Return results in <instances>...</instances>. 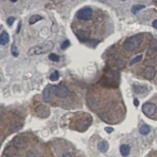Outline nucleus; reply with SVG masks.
<instances>
[{
	"instance_id": "7c9ffc66",
	"label": "nucleus",
	"mask_w": 157,
	"mask_h": 157,
	"mask_svg": "<svg viewBox=\"0 0 157 157\" xmlns=\"http://www.w3.org/2000/svg\"><path fill=\"white\" fill-rule=\"evenodd\" d=\"M42 157H46V156H42Z\"/></svg>"
},
{
	"instance_id": "393cba45",
	"label": "nucleus",
	"mask_w": 157,
	"mask_h": 157,
	"mask_svg": "<svg viewBox=\"0 0 157 157\" xmlns=\"http://www.w3.org/2000/svg\"><path fill=\"white\" fill-rule=\"evenodd\" d=\"M105 131L107 132L108 134H111V133L114 131V129L112 128V127H105Z\"/></svg>"
},
{
	"instance_id": "dca6fc26",
	"label": "nucleus",
	"mask_w": 157,
	"mask_h": 157,
	"mask_svg": "<svg viewBox=\"0 0 157 157\" xmlns=\"http://www.w3.org/2000/svg\"><path fill=\"white\" fill-rule=\"evenodd\" d=\"M139 132H140V134H143V135L148 134L150 132V127H149L148 125L142 126L141 128H140Z\"/></svg>"
},
{
	"instance_id": "bb28decb",
	"label": "nucleus",
	"mask_w": 157,
	"mask_h": 157,
	"mask_svg": "<svg viewBox=\"0 0 157 157\" xmlns=\"http://www.w3.org/2000/svg\"><path fill=\"white\" fill-rule=\"evenodd\" d=\"M152 27H153L154 28L157 29V20H155L152 22Z\"/></svg>"
},
{
	"instance_id": "b1692460",
	"label": "nucleus",
	"mask_w": 157,
	"mask_h": 157,
	"mask_svg": "<svg viewBox=\"0 0 157 157\" xmlns=\"http://www.w3.org/2000/svg\"><path fill=\"white\" fill-rule=\"evenodd\" d=\"M14 20H15V18H14V17H9V18H8L7 21L8 25H10V26L12 25H13V23L14 22Z\"/></svg>"
},
{
	"instance_id": "5701e85b",
	"label": "nucleus",
	"mask_w": 157,
	"mask_h": 157,
	"mask_svg": "<svg viewBox=\"0 0 157 157\" xmlns=\"http://www.w3.org/2000/svg\"><path fill=\"white\" fill-rule=\"evenodd\" d=\"M69 45H70V42H69L68 40H65L64 42H63L61 43V48L62 49V50H65V49H67L68 47L69 46Z\"/></svg>"
},
{
	"instance_id": "a878e982",
	"label": "nucleus",
	"mask_w": 157,
	"mask_h": 157,
	"mask_svg": "<svg viewBox=\"0 0 157 157\" xmlns=\"http://www.w3.org/2000/svg\"><path fill=\"white\" fill-rule=\"evenodd\" d=\"M27 157H36V155H35L33 152H30L27 155Z\"/></svg>"
},
{
	"instance_id": "6ab92c4d",
	"label": "nucleus",
	"mask_w": 157,
	"mask_h": 157,
	"mask_svg": "<svg viewBox=\"0 0 157 157\" xmlns=\"http://www.w3.org/2000/svg\"><path fill=\"white\" fill-rule=\"evenodd\" d=\"M11 53H12L13 57H16V58L18 57V55H19L18 49H17L15 44H12V46H11Z\"/></svg>"
},
{
	"instance_id": "cd10ccee",
	"label": "nucleus",
	"mask_w": 157,
	"mask_h": 157,
	"mask_svg": "<svg viewBox=\"0 0 157 157\" xmlns=\"http://www.w3.org/2000/svg\"><path fill=\"white\" fill-rule=\"evenodd\" d=\"M61 157H72V155L70 153H64Z\"/></svg>"
},
{
	"instance_id": "39448f33",
	"label": "nucleus",
	"mask_w": 157,
	"mask_h": 157,
	"mask_svg": "<svg viewBox=\"0 0 157 157\" xmlns=\"http://www.w3.org/2000/svg\"><path fill=\"white\" fill-rule=\"evenodd\" d=\"M156 105L153 103H146L142 106V111L148 116H152L156 112Z\"/></svg>"
},
{
	"instance_id": "9d476101",
	"label": "nucleus",
	"mask_w": 157,
	"mask_h": 157,
	"mask_svg": "<svg viewBox=\"0 0 157 157\" xmlns=\"http://www.w3.org/2000/svg\"><path fill=\"white\" fill-rule=\"evenodd\" d=\"M10 42V35L7 32H2L0 35V44L1 45H7L8 42Z\"/></svg>"
},
{
	"instance_id": "f257e3e1",
	"label": "nucleus",
	"mask_w": 157,
	"mask_h": 157,
	"mask_svg": "<svg viewBox=\"0 0 157 157\" xmlns=\"http://www.w3.org/2000/svg\"><path fill=\"white\" fill-rule=\"evenodd\" d=\"M54 47V43L52 41H47L45 43H42L41 45L35 46L32 48L29 49V56H35V55H40L43 54H46L50 50H52Z\"/></svg>"
},
{
	"instance_id": "f8f14e48",
	"label": "nucleus",
	"mask_w": 157,
	"mask_h": 157,
	"mask_svg": "<svg viewBox=\"0 0 157 157\" xmlns=\"http://www.w3.org/2000/svg\"><path fill=\"white\" fill-rule=\"evenodd\" d=\"M120 152L123 156H127L131 152V147L129 144H123L120 146Z\"/></svg>"
},
{
	"instance_id": "a211bd4d",
	"label": "nucleus",
	"mask_w": 157,
	"mask_h": 157,
	"mask_svg": "<svg viewBox=\"0 0 157 157\" xmlns=\"http://www.w3.org/2000/svg\"><path fill=\"white\" fill-rule=\"evenodd\" d=\"M142 60V55H138L137 57H135L134 58H133L131 62H130V65L131 66V65H134L136 63H138V62H140V61Z\"/></svg>"
},
{
	"instance_id": "0eeeda50",
	"label": "nucleus",
	"mask_w": 157,
	"mask_h": 157,
	"mask_svg": "<svg viewBox=\"0 0 157 157\" xmlns=\"http://www.w3.org/2000/svg\"><path fill=\"white\" fill-rule=\"evenodd\" d=\"M36 113L39 117L41 118H46L50 114V111L47 106L40 105L36 109Z\"/></svg>"
},
{
	"instance_id": "7ed1b4c3",
	"label": "nucleus",
	"mask_w": 157,
	"mask_h": 157,
	"mask_svg": "<svg viewBox=\"0 0 157 157\" xmlns=\"http://www.w3.org/2000/svg\"><path fill=\"white\" fill-rule=\"evenodd\" d=\"M93 16V10L90 7H84L81 9L78 13H77V18L79 20H83V21H87L90 20Z\"/></svg>"
},
{
	"instance_id": "c756f323",
	"label": "nucleus",
	"mask_w": 157,
	"mask_h": 157,
	"mask_svg": "<svg viewBox=\"0 0 157 157\" xmlns=\"http://www.w3.org/2000/svg\"><path fill=\"white\" fill-rule=\"evenodd\" d=\"M3 157H10V156H7V155H6V156H3Z\"/></svg>"
},
{
	"instance_id": "f03ea898",
	"label": "nucleus",
	"mask_w": 157,
	"mask_h": 157,
	"mask_svg": "<svg viewBox=\"0 0 157 157\" xmlns=\"http://www.w3.org/2000/svg\"><path fill=\"white\" fill-rule=\"evenodd\" d=\"M142 40L139 36L134 35L127 38L123 43V47L127 51H134L141 45Z\"/></svg>"
},
{
	"instance_id": "412c9836",
	"label": "nucleus",
	"mask_w": 157,
	"mask_h": 157,
	"mask_svg": "<svg viewBox=\"0 0 157 157\" xmlns=\"http://www.w3.org/2000/svg\"><path fill=\"white\" fill-rule=\"evenodd\" d=\"M49 59L52 61H54V62H58L60 61V57L57 55L56 54H51L49 56Z\"/></svg>"
},
{
	"instance_id": "1a4fd4ad",
	"label": "nucleus",
	"mask_w": 157,
	"mask_h": 157,
	"mask_svg": "<svg viewBox=\"0 0 157 157\" xmlns=\"http://www.w3.org/2000/svg\"><path fill=\"white\" fill-rule=\"evenodd\" d=\"M13 144L14 147L17 148H22L26 145V140L23 137L17 136L13 139Z\"/></svg>"
},
{
	"instance_id": "4468645a",
	"label": "nucleus",
	"mask_w": 157,
	"mask_h": 157,
	"mask_svg": "<svg viewBox=\"0 0 157 157\" xmlns=\"http://www.w3.org/2000/svg\"><path fill=\"white\" fill-rule=\"evenodd\" d=\"M42 17L40 15H38V14H35V15H32L31 17H30V19H29V24L32 25H34L35 23L38 21H40V20H42Z\"/></svg>"
},
{
	"instance_id": "4be33fe9",
	"label": "nucleus",
	"mask_w": 157,
	"mask_h": 157,
	"mask_svg": "<svg viewBox=\"0 0 157 157\" xmlns=\"http://www.w3.org/2000/svg\"><path fill=\"white\" fill-rule=\"evenodd\" d=\"M21 126L20 125L19 123H13L10 127V130L13 131H18L19 129H21Z\"/></svg>"
},
{
	"instance_id": "423d86ee",
	"label": "nucleus",
	"mask_w": 157,
	"mask_h": 157,
	"mask_svg": "<svg viewBox=\"0 0 157 157\" xmlns=\"http://www.w3.org/2000/svg\"><path fill=\"white\" fill-rule=\"evenodd\" d=\"M69 90L64 87H57L55 86L54 95L59 98H66L69 96Z\"/></svg>"
},
{
	"instance_id": "ddd939ff",
	"label": "nucleus",
	"mask_w": 157,
	"mask_h": 157,
	"mask_svg": "<svg viewBox=\"0 0 157 157\" xmlns=\"http://www.w3.org/2000/svg\"><path fill=\"white\" fill-rule=\"evenodd\" d=\"M97 148L100 152H105L109 149V144L106 141H100L98 144H97Z\"/></svg>"
},
{
	"instance_id": "aec40b11",
	"label": "nucleus",
	"mask_w": 157,
	"mask_h": 157,
	"mask_svg": "<svg viewBox=\"0 0 157 157\" xmlns=\"http://www.w3.org/2000/svg\"><path fill=\"white\" fill-rule=\"evenodd\" d=\"M134 92H136V93H144L145 89H144V87H141V86H136V85H134Z\"/></svg>"
},
{
	"instance_id": "6e6552de",
	"label": "nucleus",
	"mask_w": 157,
	"mask_h": 157,
	"mask_svg": "<svg viewBox=\"0 0 157 157\" xmlns=\"http://www.w3.org/2000/svg\"><path fill=\"white\" fill-rule=\"evenodd\" d=\"M144 76L145 79H147L148 80L152 79L154 76H156V69L153 66H147V67L144 68Z\"/></svg>"
},
{
	"instance_id": "9b49d317",
	"label": "nucleus",
	"mask_w": 157,
	"mask_h": 157,
	"mask_svg": "<svg viewBox=\"0 0 157 157\" xmlns=\"http://www.w3.org/2000/svg\"><path fill=\"white\" fill-rule=\"evenodd\" d=\"M76 35L78 36V38L82 40L87 39L90 37V32L88 31H83V30H79L76 32Z\"/></svg>"
},
{
	"instance_id": "c85d7f7f",
	"label": "nucleus",
	"mask_w": 157,
	"mask_h": 157,
	"mask_svg": "<svg viewBox=\"0 0 157 157\" xmlns=\"http://www.w3.org/2000/svg\"><path fill=\"white\" fill-rule=\"evenodd\" d=\"M134 103L135 106H138V105H139V102H138V101L137 99H134Z\"/></svg>"
},
{
	"instance_id": "f3484780",
	"label": "nucleus",
	"mask_w": 157,
	"mask_h": 157,
	"mask_svg": "<svg viewBox=\"0 0 157 157\" xmlns=\"http://www.w3.org/2000/svg\"><path fill=\"white\" fill-rule=\"evenodd\" d=\"M60 77V74L58 71H54V72H52L50 76V79L52 81H57Z\"/></svg>"
},
{
	"instance_id": "2eb2a0df",
	"label": "nucleus",
	"mask_w": 157,
	"mask_h": 157,
	"mask_svg": "<svg viewBox=\"0 0 157 157\" xmlns=\"http://www.w3.org/2000/svg\"><path fill=\"white\" fill-rule=\"evenodd\" d=\"M144 8H145V6H144V5H134V6L132 7L131 12L134 13V14H136L138 11L143 10Z\"/></svg>"
},
{
	"instance_id": "20e7f679",
	"label": "nucleus",
	"mask_w": 157,
	"mask_h": 157,
	"mask_svg": "<svg viewBox=\"0 0 157 157\" xmlns=\"http://www.w3.org/2000/svg\"><path fill=\"white\" fill-rule=\"evenodd\" d=\"M54 89L55 86L54 85H50L46 87L45 90H43V93H42V97L43 100L46 102H50L53 99V95L54 94Z\"/></svg>"
}]
</instances>
